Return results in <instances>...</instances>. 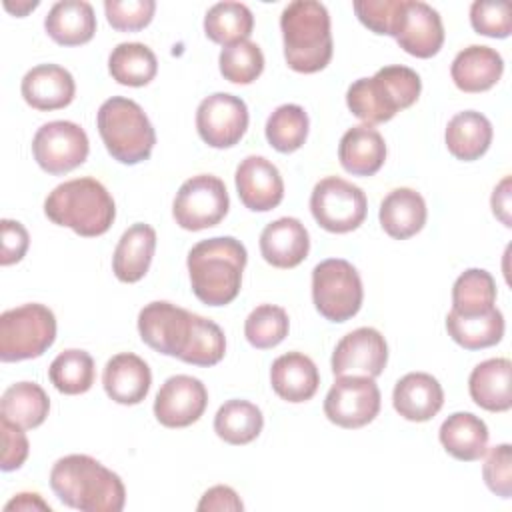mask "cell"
I'll return each mask as SVG.
<instances>
[{"instance_id":"cell-45","label":"cell","mask_w":512,"mask_h":512,"mask_svg":"<svg viewBox=\"0 0 512 512\" xmlns=\"http://www.w3.org/2000/svg\"><path fill=\"white\" fill-rule=\"evenodd\" d=\"M486 460L482 466V478L486 486L500 498L512 496V446L498 444L486 450Z\"/></svg>"},{"instance_id":"cell-41","label":"cell","mask_w":512,"mask_h":512,"mask_svg":"<svg viewBox=\"0 0 512 512\" xmlns=\"http://www.w3.org/2000/svg\"><path fill=\"white\" fill-rule=\"evenodd\" d=\"M290 330V320L284 308L274 304H260L256 306L246 322H244V336L250 346L258 350H268L278 346Z\"/></svg>"},{"instance_id":"cell-3","label":"cell","mask_w":512,"mask_h":512,"mask_svg":"<svg viewBox=\"0 0 512 512\" xmlns=\"http://www.w3.org/2000/svg\"><path fill=\"white\" fill-rule=\"evenodd\" d=\"M286 64L294 72L314 74L332 58L330 14L322 2L294 0L280 14Z\"/></svg>"},{"instance_id":"cell-26","label":"cell","mask_w":512,"mask_h":512,"mask_svg":"<svg viewBox=\"0 0 512 512\" xmlns=\"http://www.w3.org/2000/svg\"><path fill=\"white\" fill-rule=\"evenodd\" d=\"M156 250V232L150 224L136 222L120 236L114 256L112 270L120 282L134 284L142 280L152 264Z\"/></svg>"},{"instance_id":"cell-32","label":"cell","mask_w":512,"mask_h":512,"mask_svg":"<svg viewBox=\"0 0 512 512\" xmlns=\"http://www.w3.org/2000/svg\"><path fill=\"white\" fill-rule=\"evenodd\" d=\"M50 412V398L36 382H16L8 386L0 400V418L30 430L40 426Z\"/></svg>"},{"instance_id":"cell-42","label":"cell","mask_w":512,"mask_h":512,"mask_svg":"<svg viewBox=\"0 0 512 512\" xmlns=\"http://www.w3.org/2000/svg\"><path fill=\"white\" fill-rule=\"evenodd\" d=\"M220 74L232 84H250L264 70V54L256 42L242 40L230 46H224L220 56Z\"/></svg>"},{"instance_id":"cell-19","label":"cell","mask_w":512,"mask_h":512,"mask_svg":"<svg viewBox=\"0 0 512 512\" xmlns=\"http://www.w3.org/2000/svg\"><path fill=\"white\" fill-rule=\"evenodd\" d=\"M20 92L28 106L50 112L66 108L74 100L76 84L66 68L58 64H38L24 74Z\"/></svg>"},{"instance_id":"cell-12","label":"cell","mask_w":512,"mask_h":512,"mask_svg":"<svg viewBox=\"0 0 512 512\" xmlns=\"http://www.w3.org/2000/svg\"><path fill=\"white\" fill-rule=\"evenodd\" d=\"M380 412V390L370 376H338L324 398L326 418L340 428H362Z\"/></svg>"},{"instance_id":"cell-44","label":"cell","mask_w":512,"mask_h":512,"mask_svg":"<svg viewBox=\"0 0 512 512\" xmlns=\"http://www.w3.org/2000/svg\"><path fill=\"white\" fill-rule=\"evenodd\" d=\"M470 24L482 36L508 38L512 32L510 4L504 0H498V2L476 0L470 6Z\"/></svg>"},{"instance_id":"cell-17","label":"cell","mask_w":512,"mask_h":512,"mask_svg":"<svg viewBox=\"0 0 512 512\" xmlns=\"http://www.w3.org/2000/svg\"><path fill=\"white\" fill-rule=\"evenodd\" d=\"M208 406L206 386L188 374L164 380L154 400V416L166 428H186L200 420Z\"/></svg>"},{"instance_id":"cell-1","label":"cell","mask_w":512,"mask_h":512,"mask_svg":"<svg viewBox=\"0 0 512 512\" xmlns=\"http://www.w3.org/2000/svg\"><path fill=\"white\" fill-rule=\"evenodd\" d=\"M50 488L58 500L82 512H120L126 488L120 476L88 454H68L54 462Z\"/></svg>"},{"instance_id":"cell-24","label":"cell","mask_w":512,"mask_h":512,"mask_svg":"<svg viewBox=\"0 0 512 512\" xmlns=\"http://www.w3.org/2000/svg\"><path fill=\"white\" fill-rule=\"evenodd\" d=\"M270 384L282 400L298 404L310 400L316 394L320 386V374L312 358L306 354L286 352L272 362Z\"/></svg>"},{"instance_id":"cell-34","label":"cell","mask_w":512,"mask_h":512,"mask_svg":"<svg viewBox=\"0 0 512 512\" xmlns=\"http://www.w3.org/2000/svg\"><path fill=\"white\" fill-rule=\"evenodd\" d=\"M264 416L260 408L248 400H228L214 416V432L220 440L232 446H244L256 440L262 432Z\"/></svg>"},{"instance_id":"cell-50","label":"cell","mask_w":512,"mask_h":512,"mask_svg":"<svg viewBox=\"0 0 512 512\" xmlns=\"http://www.w3.org/2000/svg\"><path fill=\"white\" fill-rule=\"evenodd\" d=\"M492 212L494 216L504 224V226H512V218H510V210H512V202H510V176H504L500 180V184L494 188L492 198Z\"/></svg>"},{"instance_id":"cell-4","label":"cell","mask_w":512,"mask_h":512,"mask_svg":"<svg viewBox=\"0 0 512 512\" xmlns=\"http://www.w3.org/2000/svg\"><path fill=\"white\" fill-rule=\"evenodd\" d=\"M50 222L74 230L78 236L94 238L110 230L116 206L102 182L84 176L58 184L44 200Z\"/></svg>"},{"instance_id":"cell-37","label":"cell","mask_w":512,"mask_h":512,"mask_svg":"<svg viewBox=\"0 0 512 512\" xmlns=\"http://www.w3.org/2000/svg\"><path fill=\"white\" fill-rule=\"evenodd\" d=\"M254 28V16L242 2H218L204 16L206 36L222 46L248 40Z\"/></svg>"},{"instance_id":"cell-5","label":"cell","mask_w":512,"mask_h":512,"mask_svg":"<svg viewBox=\"0 0 512 512\" xmlns=\"http://www.w3.org/2000/svg\"><path fill=\"white\" fill-rule=\"evenodd\" d=\"M422 90L416 70L400 64L380 68L372 78H358L348 86L346 104L364 124L388 122L396 112L410 108Z\"/></svg>"},{"instance_id":"cell-7","label":"cell","mask_w":512,"mask_h":512,"mask_svg":"<svg viewBox=\"0 0 512 512\" xmlns=\"http://www.w3.org/2000/svg\"><path fill=\"white\" fill-rule=\"evenodd\" d=\"M56 340L54 312L44 304H22L0 316V360L20 362L42 356Z\"/></svg>"},{"instance_id":"cell-6","label":"cell","mask_w":512,"mask_h":512,"mask_svg":"<svg viewBox=\"0 0 512 512\" xmlns=\"http://www.w3.org/2000/svg\"><path fill=\"white\" fill-rule=\"evenodd\" d=\"M96 126L114 160L132 166L150 158L156 132L138 102L124 96L104 100L96 114Z\"/></svg>"},{"instance_id":"cell-38","label":"cell","mask_w":512,"mask_h":512,"mask_svg":"<svg viewBox=\"0 0 512 512\" xmlns=\"http://www.w3.org/2000/svg\"><path fill=\"white\" fill-rule=\"evenodd\" d=\"M94 376L96 368L92 356L86 350L78 348L60 352L48 368V378L54 384V388L68 396L88 392L94 384Z\"/></svg>"},{"instance_id":"cell-40","label":"cell","mask_w":512,"mask_h":512,"mask_svg":"<svg viewBox=\"0 0 512 512\" xmlns=\"http://www.w3.org/2000/svg\"><path fill=\"white\" fill-rule=\"evenodd\" d=\"M226 338L222 328L198 314H192V330L180 360L192 366H214L224 358Z\"/></svg>"},{"instance_id":"cell-9","label":"cell","mask_w":512,"mask_h":512,"mask_svg":"<svg viewBox=\"0 0 512 512\" xmlns=\"http://www.w3.org/2000/svg\"><path fill=\"white\" fill-rule=\"evenodd\" d=\"M368 202L360 186L338 178H322L310 194V212L320 228L332 234L356 230L366 218Z\"/></svg>"},{"instance_id":"cell-15","label":"cell","mask_w":512,"mask_h":512,"mask_svg":"<svg viewBox=\"0 0 512 512\" xmlns=\"http://www.w3.org/2000/svg\"><path fill=\"white\" fill-rule=\"evenodd\" d=\"M388 362V344L384 336L370 326L348 332L332 352L334 376H370L384 372Z\"/></svg>"},{"instance_id":"cell-28","label":"cell","mask_w":512,"mask_h":512,"mask_svg":"<svg viewBox=\"0 0 512 512\" xmlns=\"http://www.w3.org/2000/svg\"><path fill=\"white\" fill-rule=\"evenodd\" d=\"M426 202L412 188H394L380 204V226L394 240H406L418 234L426 224Z\"/></svg>"},{"instance_id":"cell-22","label":"cell","mask_w":512,"mask_h":512,"mask_svg":"<svg viewBox=\"0 0 512 512\" xmlns=\"http://www.w3.org/2000/svg\"><path fill=\"white\" fill-rule=\"evenodd\" d=\"M392 404L402 418L410 422H426L440 412L444 390L432 374L408 372L396 382Z\"/></svg>"},{"instance_id":"cell-27","label":"cell","mask_w":512,"mask_h":512,"mask_svg":"<svg viewBox=\"0 0 512 512\" xmlns=\"http://www.w3.org/2000/svg\"><path fill=\"white\" fill-rule=\"evenodd\" d=\"M512 362L490 358L480 362L468 378L470 398L488 412H506L512 406Z\"/></svg>"},{"instance_id":"cell-47","label":"cell","mask_w":512,"mask_h":512,"mask_svg":"<svg viewBox=\"0 0 512 512\" xmlns=\"http://www.w3.org/2000/svg\"><path fill=\"white\" fill-rule=\"evenodd\" d=\"M24 428L0 418V434H2V462L0 468L4 472L18 470L30 452V444L26 434L22 432Z\"/></svg>"},{"instance_id":"cell-36","label":"cell","mask_w":512,"mask_h":512,"mask_svg":"<svg viewBox=\"0 0 512 512\" xmlns=\"http://www.w3.org/2000/svg\"><path fill=\"white\" fill-rule=\"evenodd\" d=\"M496 304V282L482 268L464 270L452 286V312L460 316H480Z\"/></svg>"},{"instance_id":"cell-43","label":"cell","mask_w":512,"mask_h":512,"mask_svg":"<svg viewBox=\"0 0 512 512\" xmlns=\"http://www.w3.org/2000/svg\"><path fill=\"white\" fill-rule=\"evenodd\" d=\"M154 0H106L104 12L108 24L118 32H138L152 22Z\"/></svg>"},{"instance_id":"cell-16","label":"cell","mask_w":512,"mask_h":512,"mask_svg":"<svg viewBox=\"0 0 512 512\" xmlns=\"http://www.w3.org/2000/svg\"><path fill=\"white\" fill-rule=\"evenodd\" d=\"M394 38L410 56L432 58L444 44L442 18L426 2L400 0Z\"/></svg>"},{"instance_id":"cell-2","label":"cell","mask_w":512,"mask_h":512,"mask_svg":"<svg viewBox=\"0 0 512 512\" xmlns=\"http://www.w3.org/2000/svg\"><path fill=\"white\" fill-rule=\"evenodd\" d=\"M246 260L244 244L232 236H214L194 244L186 260L194 296L208 306L230 304L240 292Z\"/></svg>"},{"instance_id":"cell-10","label":"cell","mask_w":512,"mask_h":512,"mask_svg":"<svg viewBox=\"0 0 512 512\" xmlns=\"http://www.w3.org/2000/svg\"><path fill=\"white\" fill-rule=\"evenodd\" d=\"M230 198L224 182L212 174H198L182 182L172 202V216L184 230L198 232L224 220Z\"/></svg>"},{"instance_id":"cell-48","label":"cell","mask_w":512,"mask_h":512,"mask_svg":"<svg viewBox=\"0 0 512 512\" xmlns=\"http://www.w3.org/2000/svg\"><path fill=\"white\" fill-rule=\"evenodd\" d=\"M0 230H2L0 264L10 266V264L20 262L24 258L26 250H28V244H30L28 230L18 220H10V218H4L0 222Z\"/></svg>"},{"instance_id":"cell-18","label":"cell","mask_w":512,"mask_h":512,"mask_svg":"<svg viewBox=\"0 0 512 512\" xmlns=\"http://www.w3.org/2000/svg\"><path fill=\"white\" fill-rule=\"evenodd\" d=\"M234 182L240 202L252 212H268L284 198L280 170L264 156H246L236 168Z\"/></svg>"},{"instance_id":"cell-51","label":"cell","mask_w":512,"mask_h":512,"mask_svg":"<svg viewBox=\"0 0 512 512\" xmlns=\"http://www.w3.org/2000/svg\"><path fill=\"white\" fill-rule=\"evenodd\" d=\"M12 510H20V512H30V510H44L50 512V504L46 500H42L40 494L36 492H20L16 494L10 502H6L4 512H12Z\"/></svg>"},{"instance_id":"cell-39","label":"cell","mask_w":512,"mask_h":512,"mask_svg":"<svg viewBox=\"0 0 512 512\" xmlns=\"http://www.w3.org/2000/svg\"><path fill=\"white\" fill-rule=\"evenodd\" d=\"M310 120L302 106L298 104H282L278 106L266 120V140L268 144L282 152L290 154L302 148L308 138Z\"/></svg>"},{"instance_id":"cell-11","label":"cell","mask_w":512,"mask_h":512,"mask_svg":"<svg viewBox=\"0 0 512 512\" xmlns=\"http://www.w3.org/2000/svg\"><path fill=\"white\" fill-rule=\"evenodd\" d=\"M90 142L82 126L70 120H52L42 124L32 140V154L38 166L52 174H66L88 158Z\"/></svg>"},{"instance_id":"cell-13","label":"cell","mask_w":512,"mask_h":512,"mask_svg":"<svg viewBox=\"0 0 512 512\" xmlns=\"http://www.w3.org/2000/svg\"><path fill=\"white\" fill-rule=\"evenodd\" d=\"M248 128V106L242 98L216 92L206 96L196 110V130L212 148H230L242 140Z\"/></svg>"},{"instance_id":"cell-14","label":"cell","mask_w":512,"mask_h":512,"mask_svg":"<svg viewBox=\"0 0 512 512\" xmlns=\"http://www.w3.org/2000/svg\"><path fill=\"white\" fill-rule=\"evenodd\" d=\"M192 330V312L156 300L146 304L138 314V332L146 346L164 354L180 358Z\"/></svg>"},{"instance_id":"cell-46","label":"cell","mask_w":512,"mask_h":512,"mask_svg":"<svg viewBox=\"0 0 512 512\" xmlns=\"http://www.w3.org/2000/svg\"><path fill=\"white\" fill-rule=\"evenodd\" d=\"M400 0H356L354 12L358 20L374 34L394 36Z\"/></svg>"},{"instance_id":"cell-25","label":"cell","mask_w":512,"mask_h":512,"mask_svg":"<svg viewBox=\"0 0 512 512\" xmlns=\"http://www.w3.org/2000/svg\"><path fill=\"white\" fill-rule=\"evenodd\" d=\"M338 160L352 176H372L384 166L386 142L374 126H352L340 138Z\"/></svg>"},{"instance_id":"cell-33","label":"cell","mask_w":512,"mask_h":512,"mask_svg":"<svg viewBox=\"0 0 512 512\" xmlns=\"http://www.w3.org/2000/svg\"><path fill=\"white\" fill-rule=\"evenodd\" d=\"M448 336L466 350H482L498 344L504 336V316L498 308H492L480 316H460L448 312L446 316Z\"/></svg>"},{"instance_id":"cell-52","label":"cell","mask_w":512,"mask_h":512,"mask_svg":"<svg viewBox=\"0 0 512 512\" xmlns=\"http://www.w3.org/2000/svg\"><path fill=\"white\" fill-rule=\"evenodd\" d=\"M38 6V0H32V2H16V6L4 2V8L16 16H24L28 10H34Z\"/></svg>"},{"instance_id":"cell-31","label":"cell","mask_w":512,"mask_h":512,"mask_svg":"<svg viewBox=\"0 0 512 512\" xmlns=\"http://www.w3.org/2000/svg\"><path fill=\"white\" fill-rule=\"evenodd\" d=\"M492 136L494 130L490 120L476 110H464L454 114L448 120L444 132L448 152L464 162H472L484 156L492 144Z\"/></svg>"},{"instance_id":"cell-20","label":"cell","mask_w":512,"mask_h":512,"mask_svg":"<svg viewBox=\"0 0 512 512\" xmlns=\"http://www.w3.org/2000/svg\"><path fill=\"white\" fill-rule=\"evenodd\" d=\"M310 236L306 226L292 216L278 218L264 226L260 234V254L274 268H294L306 260Z\"/></svg>"},{"instance_id":"cell-8","label":"cell","mask_w":512,"mask_h":512,"mask_svg":"<svg viewBox=\"0 0 512 512\" xmlns=\"http://www.w3.org/2000/svg\"><path fill=\"white\" fill-rule=\"evenodd\" d=\"M364 290L358 270L342 258H328L312 270V302L330 322H346L358 314Z\"/></svg>"},{"instance_id":"cell-49","label":"cell","mask_w":512,"mask_h":512,"mask_svg":"<svg viewBox=\"0 0 512 512\" xmlns=\"http://www.w3.org/2000/svg\"><path fill=\"white\" fill-rule=\"evenodd\" d=\"M200 512H210V510H218V512H222V510H226V512H238V510H244V504H242V500H240V496L236 494V490L234 488H230V486H224V484H218V486H212V488H208L204 494H202V498H200V502H198V506H196Z\"/></svg>"},{"instance_id":"cell-21","label":"cell","mask_w":512,"mask_h":512,"mask_svg":"<svg viewBox=\"0 0 512 512\" xmlns=\"http://www.w3.org/2000/svg\"><path fill=\"white\" fill-rule=\"evenodd\" d=\"M150 384V366L132 352H120L112 356L102 372V386L108 398L124 406L140 404L148 396Z\"/></svg>"},{"instance_id":"cell-29","label":"cell","mask_w":512,"mask_h":512,"mask_svg":"<svg viewBox=\"0 0 512 512\" xmlns=\"http://www.w3.org/2000/svg\"><path fill=\"white\" fill-rule=\"evenodd\" d=\"M44 28L60 46L86 44L96 32L94 8L84 0H60L46 14Z\"/></svg>"},{"instance_id":"cell-23","label":"cell","mask_w":512,"mask_h":512,"mask_svg":"<svg viewBox=\"0 0 512 512\" xmlns=\"http://www.w3.org/2000/svg\"><path fill=\"white\" fill-rule=\"evenodd\" d=\"M504 72V60L500 52L490 46L472 44L456 54L450 66L452 82L458 90L478 94L490 90Z\"/></svg>"},{"instance_id":"cell-35","label":"cell","mask_w":512,"mask_h":512,"mask_svg":"<svg viewBox=\"0 0 512 512\" xmlns=\"http://www.w3.org/2000/svg\"><path fill=\"white\" fill-rule=\"evenodd\" d=\"M108 72L122 86H146L158 72L156 54L140 42H122L108 56Z\"/></svg>"},{"instance_id":"cell-30","label":"cell","mask_w":512,"mask_h":512,"mask_svg":"<svg viewBox=\"0 0 512 512\" xmlns=\"http://www.w3.org/2000/svg\"><path fill=\"white\" fill-rule=\"evenodd\" d=\"M438 438L444 450L460 462L480 460L488 450V426L472 412L450 414L442 422Z\"/></svg>"}]
</instances>
